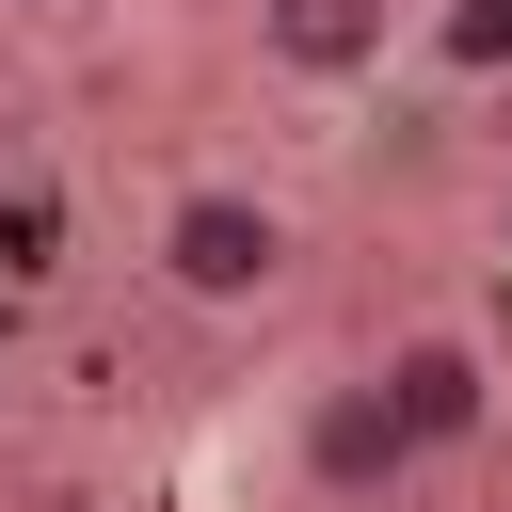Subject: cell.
<instances>
[{"label": "cell", "instance_id": "obj_1", "mask_svg": "<svg viewBox=\"0 0 512 512\" xmlns=\"http://www.w3.org/2000/svg\"><path fill=\"white\" fill-rule=\"evenodd\" d=\"M288 208L256 192V176H192V192H160V224H144V272H160V304H192V320H256L272 288H288Z\"/></svg>", "mask_w": 512, "mask_h": 512}, {"label": "cell", "instance_id": "obj_2", "mask_svg": "<svg viewBox=\"0 0 512 512\" xmlns=\"http://www.w3.org/2000/svg\"><path fill=\"white\" fill-rule=\"evenodd\" d=\"M368 384H384V416H400V448H416V464L480 448V416H496V352H480L464 320H416V336H384V352H368Z\"/></svg>", "mask_w": 512, "mask_h": 512}, {"label": "cell", "instance_id": "obj_3", "mask_svg": "<svg viewBox=\"0 0 512 512\" xmlns=\"http://www.w3.org/2000/svg\"><path fill=\"white\" fill-rule=\"evenodd\" d=\"M288 464H304V496H320V512H384V496L416 480V448H400V416H384V384H368V368L304 384V416H288Z\"/></svg>", "mask_w": 512, "mask_h": 512}, {"label": "cell", "instance_id": "obj_4", "mask_svg": "<svg viewBox=\"0 0 512 512\" xmlns=\"http://www.w3.org/2000/svg\"><path fill=\"white\" fill-rule=\"evenodd\" d=\"M384 48V0H288L272 16V64H304V80H336V64H368Z\"/></svg>", "mask_w": 512, "mask_h": 512}, {"label": "cell", "instance_id": "obj_5", "mask_svg": "<svg viewBox=\"0 0 512 512\" xmlns=\"http://www.w3.org/2000/svg\"><path fill=\"white\" fill-rule=\"evenodd\" d=\"M432 64H448V80H496V64H512V0H464V16H432Z\"/></svg>", "mask_w": 512, "mask_h": 512}]
</instances>
